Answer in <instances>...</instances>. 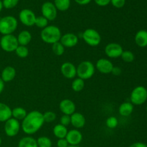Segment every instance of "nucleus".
<instances>
[{"instance_id":"obj_1","label":"nucleus","mask_w":147,"mask_h":147,"mask_svg":"<svg viewBox=\"0 0 147 147\" xmlns=\"http://www.w3.org/2000/svg\"><path fill=\"white\" fill-rule=\"evenodd\" d=\"M45 123L43 113L38 111H32L22 121L21 128L24 134L32 135L37 133Z\"/></svg>"},{"instance_id":"obj_2","label":"nucleus","mask_w":147,"mask_h":147,"mask_svg":"<svg viewBox=\"0 0 147 147\" xmlns=\"http://www.w3.org/2000/svg\"><path fill=\"white\" fill-rule=\"evenodd\" d=\"M62 32L60 28L55 25H47L42 29L40 32V37L44 42L47 44H54L60 42Z\"/></svg>"},{"instance_id":"obj_3","label":"nucleus","mask_w":147,"mask_h":147,"mask_svg":"<svg viewBox=\"0 0 147 147\" xmlns=\"http://www.w3.org/2000/svg\"><path fill=\"white\" fill-rule=\"evenodd\" d=\"M18 26L17 20L13 16H5L0 19V33L2 35L11 34Z\"/></svg>"},{"instance_id":"obj_4","label":"nucleus","mask_w":147,"mask_h":147,"mask_svg":"<svg viewBox=\"0 0 147 147\" xmlns=\"http://www.w3.org/2000/svg\"><path fill=\"white\" fill-rule=\"evenodd\" d=\"M77 70V76L79 78L83 79V80H88L91 78L96 72V67L92 62L89 60H85L81 62L76 67Z\"/></svg>"},{"instance_id":"obj_5","label":"nucleus","mask_w":147,"mask_h":147,"mask_svg":"<svg viewBox=\"0 0 147 147\" xmlns=\"http://www.w3.org/2000/svg\"><path fill=\"white\" fill-rule=\"evenodd\" d=\"M130 100L133 105H143L147 100V89L143 86H136L131 93Z\"/></svg>"},{"instance_id":"obj_6","label":"nucleus","mask_w":147,"mask_h":147,"mask_svg":"<svg viewBox=\"0 0 147 147\" xmlns=\"http://www.w3.org/2000/svg\"><path fill=\"white\" fill-rule=\"evenodd\" d=\"M82 38L86 44L91 47H96L99 45L101 42V36L100 33L92 28L86 29L82 33Z\"/></svg>"},{"instance_id":"obj_7","label":"nucleus","mask_w":147,"mask_h":147,"mask_svg":"<svg viewBox=\"0 0 147 147\" xmlns=\"http://www.w3.org/2000/svg\"><path fill=\"white\" fill-rule=\"evenodd\" d=\"M19 44L17 37L12 34L2 35L0 39V47L7 53L15 52Z\"/></svg>"},{"instance_id":"obj_8","label":"nucleus","mask_w":147,"mask_h":147,"mask_svg":"<svg viewBox=\"0 0 147 147\" xmlns=\"http://www.w3.org/2000/svg\"><path fill=\"white\" fill-rule=\"evenodd\" d=\"M21 129V124L20 123V121L14 119L11 117L7 121L4 122V132L5 134L9 137H14L17 136L20 132Z\"/></svg>"},{"instance_id":"obj_9","label":"nucleus","mask_w":147,"mask_h":147,"mask_svg":"<svg viewBox=\"0 0 147 147\" xmlns=\"http://www.w3.org/2000/svg\"><path fill=\"white\" fill-rule=\"evenodd\" d=\"M104 52L106 55L109 58L116 59L121 57L123 49L120 44L116 42H111L106 45Z\"/></svg>"},{"instance_id":"obj_10","label":"nucleus","mask_w":147,"mask_h":147,"mask_svg":"<svg viewBox=\"0 0 147 147\" xmlns=\"http://www.w3.org/2000/svg\"><path fill=\"white\" fill-rule=\"evenodd\" d=\"M42 14L48 21H53L57 16V9L54 4L50 1L43 3L41 7Z\"/></svg>"},{"instance_id":"obj_11","label":"nucleus","mask_w":147,"mask_h":147,"mask_svg":"<svg viewBox=\"0 0 147 147\" xmlns=\"http://www.w3.org/2000/svg\"><path fill=\"white\" fill-rule=\"evenodd\" d=\"M19 20L22 24L27 27H32L34 25L36 15L34 11L29 9H24L21 10L19 14Z\"/></svg>"},{"instance_id":"obj_12","label":"nucleus","mask_w":147,"mask_h":147,"mask_svg":"<svg viewBox=\"0 0 147 147\" xmlns=\"http://www.w3.org/2000/svg\"><path fill=\"white\" fill-rule=\"evenodd\" d=\"M65 139L70 146H78L83 141V134L78 129H72L67 131Z\"/></svg>"},{"instance_id":"obj_13","label":"nucleus","mask_w":147,"mask_h":147,"mask_svg":"<svg viewBox=\"0 0 147 147\" xmlns=\"http://www.w3.org/2000/svg\"><path fill=\"white\" fill-rule=\"evenodd\" d=\"M60 72L65 78L73 79L77 76V70L75 65L70 62H65L60 67Z\"/></svg>"},{"instance_id":"obj_14","label":"nucleus","mask_w":147,"mask_h":147,"mask_svg":"<svg viewBox=\"0 0 147 147\" xmlns=\"http://www.w3.org/2000/svg\"><path fill=\"white\" fill-rule=\"evenodd\" d=\"M95 67L102 74H109V73H111L114 65L109 59L100 58L96 62Z\"/></svg>"},{"instance_id":"obj_15","label":"nucleus","mask_w":147,"mask_h":147,"mask_svg":"<svg viewBox=\"0 0 147 147\" xmlns=\"http://www.w3.org/2000/svg\"><path fill=\"white\" fill-rule=\"evenodd\" d=\"M78 37L76 34L71 32L66 33L62 35L60 40V43L65 47H67V48H71L76 46L78 43Z\"/></svg>"},{"instance_id":"obj_16","label":"nucleus","mask_w":147,"mask_h":147,"mask_svg":"<svg viewBox=\"0 0 147 147\" xmlns=\"http://www.w3.org/2000/svg\"><path fill=\"white\" fill-rule=\"evenodd\" d=\"M59 109L64 115L71 116L76 112V106L70 99H63L59 104Z\"/></svg>"},{"instance_id":"obj_17","label":"nucleus","mask_w":147,"mask_h":147,"mask_svg":"<svg viewBox=\"0 0 147 147\" xmlns=\"http://www.w3.org/2000/svg\"><path fill=\"white\" fill-rule=\"evenodd\" d=\"M86 123V118L82 113L75 112L70 116V124L76 129H82Z\"/></svg>"},{"instance_id":"obj_18","label":"nucleus","mask_w":147,"mask_h":147,"mask_svg":"<svg viewBox=\"0 0 147 147\" xmlns=\"http://www.w3.org/2000/svg\"><path fill=\"white\" fill-rule=\"evenodd\" d=\"M16 72L15 68L12 66H7L4 67L1 71V78L4 83H9V82L12 81L16 77Z\"/></svg>"},{"instance_id":"obj_19","label":"nucleus","mask_w":147,"mask_h":147,"mask_svg":"<svg viewBox=\"0 0 147 147\" xmlns=\"http://www.w3.org/2000/svg\"><path fill=\"white\" fill-rule=\"evenodd\" d=\"M135 42L139 47H147V31L145 30H141L135 34Z\"/></svg>"},{"instance_id":"obj_20","label":"nucleus","mask_w":147,"mask_h":147,"mask_svg":"<svg viewBox=\"0 0 147 147\" xmlns=\"http://www.w3.org/2000/svg\"><path fill=\"white\" fill-rule=\"evenodd\" d=\"M11 118V108L4 103L0 102V122H6Z\"/></svg>"},{"instance_id":"obj_21","label":"nucleus","mask_w":147,"mask_h":147,"mask_svg":"<svg viewBox=\"0 0 147 147\" xmlns=\"http://www.w3.org/2000/svg\"><path fill=\"white\" fill-rule=\"evenodd\" d=\"M17 38L19 45L27 46L31 42L32 36L30 32L27 30H22L19 33Z\"/></svg>"},{"instance_id":"obj_22","label":"nucleus","mask_w":147,"mask_h":147,"mask_svg":"<svg viewBox=\"0 0 147 147\" xmlns=\"http://www.w3.org/2000/svg\"><path fill=\"white\" fill-rule=\"evenodd\" d=\"M134 111V105L131 102H124L119 106V112L121 116L128 117Z\"/></svg>"},{"instance_id":"obj_23","label":"nucleus","mask_w":147,"mask_h":147,"mask_svg":"<svg viewBox=\"0 0 147 147\" xmlns=\"http://www.w3.org/2000/svg\"><path fill=\"white\" fill-rule=\"evenodd\" d=\"M18 147H38L37 139L32 136H24L18 142Z\"/></svg>"},{"instance_id":"obj_24","label":"nucleus","mask_w":147,"mask_h":147,"mask_svg":"<svg viewBox=\"0 0 147 147\" xmlns=\"http://www.w3.org/2000/svg\"><path fill=\"white\" fill-rule=\"evenodd\" d=\"M67 128L66 126H63L60 123L55 125L53 129V132L54 136L58 139H65L67 134Z\"/></svg>"},{"instance_id":"obj_25","label":"nucleus","mask_w":147,"mask_h":147,"mask_svg":"<svg viewBox=\"0 0 147 147\" xmlns=\"http://www.w3.org/2000/svg\"><path fill=\"white\" fill-rule=\"evenodd\" d=\"M27 114V111L22 107H15L11 109V117L18 121H22L26 117Z\"/></svg>"},{"instance_id":"obj_26","label":"nucleus","mask_w":147,"mask_h":147,"mask_svg":"<svg viewBox=\"0 0 147 147\" xmlns=\"http://www.w3.org/2000/svg\"><path fill=\"white\" fill-rule=\"evenodd\" d=\"M54 5L60 11H65L70 8V0H54Z\"/></svg>"},{"instance_id":"obj_27","label":"nucleus","mask_w":147,"mask_h":147,"mask_svg":"<svg viewBox=\"0 0 147 147\" xmlns=\"http://www.w3.org/2000/svg\"><path fill=\"white\" fill-rule=\"evenodd\" d=\"M71 88L73 91L75 92L82 91L85 88V80L81 78H75L72 82Z\"/></svg>"},{"instance_id":"obj_28","label":"nucleus","mask_w":147,"mask_h":147,"mask_svg":"<svg viewBox=\"0 0 147 147\" xmlns=\"http://www.w3.org/2000/svg\"><path fill=\"white\" fill-rule=\"evenodd\" d=\"M37 143L38 147H52L53 142L52 140L47 136H40L37 139Z\"/></svg>"},{"instance_id":"obj_29","label":"nucleus","mask_w":147,"mask_h":147,"mask_svg":"<svg viewBox=\"0 0 147 147\" xmlns=\"http://www.w3.org/2000/svg\"><path fill=\"white\" fill-rule=\"evenodd\" d=\"M65 48V47L60 43V42H57L52 45V50L53 53L57 56H61L64 54Z\"/></svg>"},{"instance_id":"obj_30","label":"nucleus","mask_w":147,"mask_h":147,"mask_svg":"<svg viewBox=\"0 0 147 147\" xmlns=\"http://www.w3.org/2000/svg\"><path fill=\"white\" fill-rule=\"evenodd\" d=\"M15 53L20 58H26L29 55V49L27 46L19 45L16 49Z\"/></svg>"},{"instance_id":"obj_31","label":"nucleus","mask_w":147,"mask_h":147,"mask_svg":"<svg viewBox=\"0 0 147 147\" xmlns=\"http://www.w3.org/2000/svg\"><path fill=\"white\" fill-rule=\"evenodd\" d=\"M122 60L125 63H132L135 59V55L132 52L129 51V50H123L122 53L121 55Z\"/></svg>"},{"instance_id":"obj_32","label":"nucleus","mask_w":147,"mask_h":147,"mask_svg":"<svg viewBox=\"0 0 147 147\" xmlns=\"http://www.w3.org/2000/svg\"><path fill=\"white\" fill-rule=\"evenodd\" d=\"M48 20L45 18L43 16H39V17H36L34 25L42 30V29H44L45 27L48 25Z\"/></svg>"},{"instance_id":"obj_33","label":"nucleus","mask_w":147,"mask_h":147,"mask_svg":"<svg viewBox=\"0 0 147 147\" xmlns=\"http://www.w3.org/2000/svg\"><path fill=\"white\" fill-rule=\"evenodd\" d=\"M106 125L109 129H116L119 125V120L116 116H110L106 119Z\"/></svg>"},{"instance_id":"obj_34","label":"nucleus","mask_w":147,"mask_h":147,"mask_svg":"<svg viewBox=\"0 0 147 147\" xmlns=\"http://www.w3.org/2000/svg\"><path fill=\"white\" fill-rule=\"evenodd\" d=\"M56 113L53 111H46L45 113H43V118H44V121L46 123H52L56 119Z\"/></svg>"},{"instance_id":"obj_35","label":"nucleus","mask_w":147,"mask_h":147,"mask_svg":"<svg viewBox=\"0 0 147 147\" xmlns=\"http://www.w3.org/2000/svg\"><path fill=\"white\" fill-rule=\"evenodd\" d=\"M19 1L20 0H3V7H4L5 9H12L18 4Z\"/></svg>"},{"instance_id":"obj_36","label":"nucleus","mask_w":147,"mask_h":147,"mask_svg":"<svg viewBox=\"0 0 147 147\" xmlns=\"http://www.w3.org/2000/svg\"><path fill=\"white\" fill-rule=\"evenodd\" d=\"M60 123L66 127L69 126L70 124V116L63 114L60 119Z\"/></svg>"},{"instance_id":"obj_37","label":"nucleus","mask_w":147,"mask_h":147,"mask_svg":"<svg viewBox=\"0 0 147 147\" xmlns=\"http://www.w3.org/2000/svg\"><path fill=\"white\" fill-rule=\"evenodd\" d=\"M111 4L116 8H122L126 4V0H111Z\"/></svg>"},{"instance_id":"obj_38","label":"nucleus","mask_w":147,"mask_h":147,"mask_svg":"<svg viewBox=\"0 0 147 147\" xmlns=\"http://www.w3.org/2000/svg\"><path fill=\"white\" fill-rule=\"evenodd\" d=\"M94 1L100 7H106L111 3V0H94Z\"/></svg>"},{"instance_id":"obj_39","label":"nucleus","mask_w":147,"mask_h":147,"mask_svg":"<svg viewBox=\"0 0 147 147\" xmlns=\"http://www.w3.org/2000/svg\"><path fill=\"white\" fill-rule=\"evenodd\" d=\"M57 147H67L69 146V144L65 138V139H60L57 140Z\"/></svg>"},{"instance_id":"obj_40","label":"nucleus","mask_w":147,"mask_h":147,"mask_svg":"<svg viewBox=\"0 0 147 147\" xmlns=\"http://www.w3.org/2000/svg\"><path fill=\"white\" fill-rule=\"evenodd\" d=\"M111 73L113 75V76H120V75L122 73L121 68L119 67H117V66H114L113 70H112Z\"/></svg>"},{"instance_id":"obj_41","label":"nucleus","mask_w":147,"mask_h":147,"mask_svg":"<svg viewBox=\"0 0 147 147\" xmlns=\"http://www.w3.org/2000/svg\"><path fill=\"white\" fill-rule=\"evenodd\" d=\"M129 147H147V145L143 142H135Z\"/></svg>"},{"instance_id":"obj_42","label":"nucleus","mask_w":147,"mask_h":147,"mask_svg":"<svg viewBox=\"0 0 147 147\" xmlns=\"http://www.w3.org/2000/svg\"><path fill=\"white\" fill-rule=\"evenodd\" d=\"M75 1L79 5H86V4H88L91 1V0H75Z\"/></svg>"},{"instance_id":"obj_43","label":"nucleus","mask_w":147,"mask_h":147,"mask_svg":"<svg viewBox=\"0 0 147 147\" xmlns=\"http://www.w3.org/2000/svg\"><path fill=\"white\" fill-rule=\"evenodd\" d=\"M4 89V82L1 80V78H0V94L3 92Z\"/></svg>"},{"instance_id":"obj_44","label":"nucleus","mask_w":147,"mask_h":147,"mask_svg":"<svg viewBox=\"0 0 147 147\" xmlns=\"http://www.w3.org/2000/svg\"><path fill=\"white\" fill-rule=\"evenodd\" d=\"M2 9H3L2 1H1V0H0V12H1V11L2 10Z\"/></svg>"},{"instance_id":"obj_45","label":"nucleus","mask_w":147,"mask_h":147,"mask_svg":"<svg viewBox=\"0 0 147 147\" xmlns=\"http://www.w3.org/2000/svg\"><path fill=\"white\" fill-rule=\"evenodd\" d=\"M1 142H2V141H1V138L0 137V146H1Z\"/></svg>"},{"instance_id":"obj_46","label":"nucleus","mask_w":147,"mask_h":147,"mask_svg":"<svg viewBox=\"0 0 147 147\" xmlns=\"http://www.w3.org/2000/svg\"><path fill=\"white\" fill-rule=\"evenodd\" d=\"M67 147H79V146H70V145H69Z\"/></svg>"},{"instance_id":"obj_47","label":"nucleus","mask_w":147,"mask_h":147,"mask_svg":"<svg viewBox=\"0 0 147 147\" xmlns=\"http://www.w3.org/2000/svg\"><path fill=\"white\" fill-rule=\"evenodd\" d=\"M146 112H147V106H146Z\"/></svg>"}]
</instances>
